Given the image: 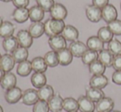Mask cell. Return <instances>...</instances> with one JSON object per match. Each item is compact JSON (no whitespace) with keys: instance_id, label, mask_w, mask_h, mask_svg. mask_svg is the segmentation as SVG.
Segmentation results:
<instances>
[{"instance_id":"5","label":"cell","mask_w":121,"mask_h":112,"mask_svg":"<svg viewBox=\"0 0 121 112\" xmlns=\"http://www.w3.org/2000/svg\"><path fill=\"white\" fill-rule=\"evenodd\" d=\"M50 16L51 18L57 20H63L64 21L68 16V10L65 6L61 3H54L53 8L50 10Z\"/></svg>"},{"instance_id":"20","label":"cell","mask_w":121,"mask_h":112,"mask_svg":"<svg viewBox=\"0 0 121 112\" xmlns=\"http://www.w3.org/2000/svg\"><path fill=\"white\" fill-rule=\"evenodd\" d=\"M86 46L88 50L100 52L104 49V42L98 36H90L86 40Z\"/></svg>"},{"instance_id":"30","label":"cell","mask_w":121,"mask_h":112,"mask_svg":"<svg viewBox=\"0 0 121 112\" xmlns=\"http://www.w3.org/2000/svg\"><path fill=\"white\" fill-rule=\"evenodd\" d=\"M13 57L16 63H22L23 61L27 60L28 58V50L24 47H17L14 51L13 52Z\"/></svg>"},{"instance_id":"42","label":"cell","mask_w":121,"mask_h":112,"mask_svg":"<svg viewBox=\"0 0 121 112\" xmlns=\"http://www.w3.org/2000/svg\"><path fill=\"white\" fill-rule=\"evenodd\" d=\"M112 81L114 83L117 85H121V70L115 71L112 74Z\"/></svg>"},{"instance_id":"13","label":"cell","mask_w":121,"mask_h":112,"mask_svg":"<svg viewBox=\"0 0 121 112\" xmlns=\"http://www.w3.org/2000/svg\"><path fill=\"white\" fill-rule=\"evenodd\" d=\"M61 35L64 37V39L67 41L73 42L78 40V36H79V31L72 25H66Z\"/></svg>"},{"instance_id":"33","label":"cell","mask_w":121,"mask_h":112,"mask_svg":"<svg viewBox=\"0 0 121 112\" xmlns=\"http://www.w3.org/2000/svg\"><path fill=\"white\" fill-rule=\"evenodd\" d=\"M105 67L100 60H96L93 63H91L89 65V72L91 73L92 75H100V74H104L105 71Z\"/></svg>"},{"instance_id":"24","label":"cell","mask_w":121,"mask_h":112,"mask_svg":"<svg viewBox=\"0 0 121 112\" xmlns=\"http://www.w3.org/2000/svg\"><path fill=\"white\" fill-rule=\"evenodd\" d=\"M31 66L32 70L36 73H45L47 70V68H48V65H47L45 59L40 57V56L35 57L32 59Z\"/></svg>"},{"instance_id":"9","label":"cell","mask_w":121,"mask_h":112,"mask_svg":"<svg viewBox=\"0 0 121 112\" xmlns=\"http://www.w3.org/2000/svg\"><path fill=\"white\" fill-rule=\"evenodd\" d=\"M22 102L26 106H32L35 105L40 100L38 95V91L35 89H27L22 92Z\"/></svg>"},{"instance_id":"15","label":"cell","mask_w":121,"mask_h":112,"mask_svg":"<svg viewBox=\"0 0 121 112\" xmlns=\"http://www.w3.org/2000/svg\"><path fill=\"white\" fill-rule=\"evenodd\" d=\"M15 60L13 55L9 54H4L1 58L0 61V68L3 70L4 73H9L13 70L15 65Z\"/></svg>"},{"instance_id":"37","label":"cell","mask_w":121,"mask_h":112,"mask_svg":"<svg viewBox=\"0 0 121 112\" xmlns=\"http://www.w3.org/2000/svg\"><path fill=\"white\" fill-rule=\"evenodd\" d=\"M33 112H49V107L48 101L44 100H39L33 106Z\"/></svg>"},{"instance_id":"38","label":"cell","mask_w":121,"mask_h":112,"mask_svg":"<svg viewBox=\"0 0 121 112\" xmlns=\"http://www.w3.org/2000/svg\"><path fill=\"white\" fill-rule=\"evenodd\" d=\"M111 32L115 35H121V21L120 20H115L111 22L108 23V26Z\"/></svg>"},{"instance_id":"49","label":"cell","mask_w":121,"mask_h":112,"mask_svg":"<svg viewBox=\"0 0 121 112\" xmlns=\"http://www.w3.org/2000/svg\"><path fill=\"white\" fill-rule=\"evenodd\" d=\"M1 58H2V55H1V54H0V61H1Z\"/></svg>"},{"instance_id":"32","label":"cell","mask_w":121,"mask_h":112,"mask_svg":"<svg viewBox=\"0 0 121 112\" xmlns=\"http://www.w3.org/2000/svg\"><path fill=\"white\" fill-rule=\"evenodd\" d=\"M97 36L104 42V43H109L111 40H113L114 34L111 30L109 29L108 26H102L98 30Z\"/></svg>"},{"instance_id":"28","label":"cell","mask_w":121,"mask_h":112,"mask_svg":"<svg viewBox=\"0 0 121 112\" xmlns=\"http://www.w3.org/2000/svg\"><path fill=\"white\" fill-rule=\"evenodd\" d=\"M38 95L40 100H44V101H49L51 99V97L54 95V88L50 85H45L42 87L39 88Z\"/></svg>"},{"instance_id":"6","label":"cell","mask_w":121,"mask_h":112,"mask_svg":"<svg viewBox=\"0 0 121 112\" xmlns=\"http://www.w3.org/2000/svg\"><path fill=\"white\" fill-rule=\"evenodd\" d=\"M101 11H102V19L106 23H110L117 19L118 13H117V9L115 8V7L114 5L109 3L105 8H102Z\"/></svg>"},{"instance_id":"47","label":"cell","mask_w":121,"mask_h":112,"mask_svg":"<svg viewBox=\"0 0 121 112\" xmlns=\"http://www.w3.org/2000/svg\"><path fill=\"white\" fill-rule=\"evenodd\" d=\"M0 112H3V107H2L1 106H0Z\"/></svg>"},{"instance_id":"45","label":"cell","mask_w":121,"mask_h":112,"mask_svg":"<svg viewBox=\"0 0 121 112\" xmlns=\"http://www.w3.org/2000/svg\"><path fill=\"white\" fill-rule=\"evenodd\" d=\"M0 1L4 2V3H8V2H11V1H13V0H0Z\"/></svg>"},{"instance_id":"3","label":"cell","mask_w":121,"mask_h":112,"mask_svg":"<svg viewBox=\"0 0 121 112\" xmlns=\"http://www.w3.org/2000/svg\"><path fill=\"white\" fill-rule=\"evenodd\" d=\"M86 16L87 19L91 22H99L102 19V11L100 8H97L95 5H87L85 9Z\"/></svg>"},{"instance_id":"14","label":"cell","mask_w":121,"mask_h":112,"mask_svg":"<svg viewBox=\"0 0 121 112\" xmlns=\"http://www.w3.org/2000/svg\"><path fill=\"white\" fill-rule=\"evenodd\" d=\"M12 17L17 23H24L29 18V9L26 8H17L13 11Z\"/></svg>"},{"instance_id":"4","label":"cell","mask_w":121,"mask_h":112,"mask_svg":"<svg viewBox=\"0 0 121 112\" xmlns=\"http://www.w3.org/2000/svg\"><path fill=\"white\" fill-rule=\"evenodd\" d=\"M22 97V89L17 86L13 87L9 90H7L5 93V100L8 104H16Z\"/></svg>"},{"instance_id":"51","label":"cell","mask_w":121,"mask_h":112,"mask_svg":"<svg viewBox=\"0 0 121 112\" xmlns=\"http://www.w3.org/2000/svg\"><path fill=\"white\" fill-rule=\"evenodd\" d=\"M73 112H78V111H73Z\"/></svg>"},{"instance_id":"43","label":"cell","mask_w":121,"mask_h":112,"mask_svg":"<svg viewBox=\"0 0 121 112\" xmlns=\"http://www.w3.org/2000/svg\"><path fill=\"white\" fill-rule=\"evenodd\" d=\"M92 4L102 9L106 5L109 4V0H92Z\"/></svg>"},{"instance_id":"36","label":"cell","mask_w":121,"mask_h":112,"mask_svg":"<svg viewBox=\"0 0 121 112\" xmlns=\"http://www.w3.org/2000/svg\"><path fill=\"white\" fill-rule=\"evenodd\" d=\"M108 50L114 56L121 55V42L117 39H113L108 43Z\"/></svg>"},{"instance_id":"7","label":"cell","mask_w":121,"mask_h":112,"mask_svg":"<svg viewBox=\"0 0 121 112\" xmlns=\"http://www.w3.org/2000/svg\"><path fill=\"white\" fill-rule=\"evenodd\" d=\"M69 49L71 51V53L73 54V57L76 58H82L85 54V52L88 50L86 44H84L83 42L79 41V40L71 42Z\"/></svg>"},{"instance_id":"1","label":"cell","mask_w":121,"mask_h":112,"mask_svg":"<svg viewBox=\"0 0 121 112\" xmlns=\"http://www.w3.org/2000/svg\"><path fill=\"white\" fill-rule=\"evenodd\" d=\"M65 26V23L63 20L49 18L45 22V34L49 37L61 35Z\"/></svg>"},{"instance_id":"11","label":"cell","mask_w":121,"mask_h":112,"mask_svg":"<svg viewBox=\"0 0 121 112\" xmlns=\"http://www.w3.org/2000/svg\"><path fill=\"white\" fill-rule=\"evenodd\" d=\"M78 101L81 112H93L96 109L94 101L90 100L86 96H81L78 98Z\"/></svg>"},{"instance_id":"29","label":"cell","mask_w":121,"mask_h":112,"mask_svg":"<svg viewBox=\"0 0 121 112\" xmlns=\"http://www.w3.org/2000/svg\"><path fill=\"white\" fill-rule=\"evenodd\" d=\"M31 70H32L31 62H30L28 60L19 63L17 68V73L21 77H27L31 73Z\"/></svg>"},{"instance_id":"44","label":"cell","mask_w":121,"mask_h":112,"mask_svg":"<svg viewBox=\"0 0 121 112\" xmlns=\"http://www.w3.org/2000/svg\"><path fill=\"white\" fill-rule=\"evenodd\" d=\"M4 73H5L3 72V70L1 69V68H0V82H1V80H2V78H3V75H4Z\"/></svg>"},{"instance_id":"8","label":"cell","mask_w":121,"mask_h":112,"mask_svg":"<svg viewBox=\"0 0 121 112\" xmlns=\"http://www.w3.org/2000/svg\"><path fill=\"white\" fill-rule=\"evenodd\" d=\"M17 39L18 44L20 46L24 47V48H30L33 44V37L30 35L28 30H19L17 34Z\"/></svg>"},{"instance_id":"35","label":"cell","mask_w":121,"mask_h":112,"mask_svg":"<svg viewBox=\"0 0 121 112\" xmlns=\"http://www.w3.org/2000/svg\"><path fill=\"white\" fill-rule=\"evenodd\" d=\"M98 59V52L91 50H87L82 57V61L84 64L89 66L91 63Z\"/></svg>"},{"instance_id":"39","label":"cell","mask_w":121,"mask_h":112,"mask_svg":"<svg viewBox=\"0 0 121 112\" xmlns=\"http://www.w3.org/2000/svg\"><path fill=\"white\" fill-rule=\"evenodd\" d=\"M39 7L42 8L45 12H50L51 8L54 5V0H35Z\"/></svg>"},{"instance_id":"2","label":"cell","mask_w":121,"mask_h":112,"mask_svg":"<svg viewBox=\"0 0 121 112\" xmlns=\"http://www.w3.org/2000/svg\"><path fill=\"white\" fill-rule=\"evenodd\" d=\"M48 43L51 50L55 52H59L67 47V40L62 35H57L49 37Z\"/></svg>"},{"instance_id":"10","label":"cell","mask_w":121,"mask_h":112,"mask_svg":"<svg viewBox=\"0 0 121 112\" xmlns=\"http://www.w3.org/2000/svg\"><path fill=\"white\" fill-rule=\"evenodd\" d=\"M115 102L110 97H103L96 104V110L98 112H110L113 111Z\"/></svg>"},{"instance_id":"17","label":"cell","mask_w":121,"mask_h":112,"mask_svg":"<svg viewBox=\"0 0 121 112\" xmlns=\"http://www.w3.org/2000/svg\"><path fill=\"white\" fill-rule=\"evenodd\" d=\"M64 99L59 94H55L48 101L49 111L51 112H61L63 110Z\"/></svg>"},{"instance_id":"16","label":"cell","mask_w":121,"mask_h":112,"mask_svg":"<svg viewBox=\"0 0 121 112\" xmlns=\"http://www.w3.org/2000/svg\"><path fill=\"white\" fill-rule=\"evenodd\" d=\"M109 80L107 77H105L104 74L100 75H93L90 79V86L92 87L99 88V89H103L108 85Z\"/></svg>"},{"instance_id":"12","label":"cell","mask_w":121,"mask_h":112,"mask_svg":"<svg viewBox=\"0 0 121 112\" xmlns=\"http://www.w3.org/2000/svg\"><path fill=\"white\" fill-rule=\"evenodd\" d=\"M16 84H17V78L15 76V74H13L11 72L5 73L1 82H0L1 87L4 90H9L13 87H15Z\"/></svg>"},{"instance_id":"41","label":"cell","mask_w":121,"mask_h":112,"mask_svg":"<svg viewBox=\"0 0 121 112\" xmlns=\"http://www.w3.org/2000/svg\"><path fill=\"white\" fill-rule=\"evenodd\" d=\"M13 3L16 8H26L29 5V0H13Z\"/></svg>"},{"instance_id":"31","label":"cell","mask_w":121,"mask_h":112,"mask_svg":"<svg viewBox=\"0 0 121 112\" xmlns=\"http://www.w3.org/2000/svg\"><path fill=\"white\" fill-rule=\"evenodd\" d=\"M63 109L67 112L78 111L79 110L78 101L73 97H66L63 102Z\"/></svg>"},{"instance_id":"25","label":"cell","mask_w":121,"mask_h":112,"mask_svg":"<svg viewBox=\"0 0 121 112\" xmlns=\"http://www.w3.org/2000/svg\"><path fill=\"white\" fill-rule=\"evenodd\" d=\"M30 82H31V84L33 85L34 87L38 88L39 89V88L42 87V86H44L45 85H46V82H47L46 76L45 75L44 73L35 72L31 75Z\"/></svg>"},{"instance_id":"48","label":"cell","mask_w":121,"mask_h":112,"mask_svg":"<svg viewBox=\"0 0 121 112\" xmlns=\"http://www.w3.org/2000/svg\"><path fill=\"white\" fill-rule=\"evenodd\" d=\"M110 112H121L120 111H110Z\"/></svg>"},{"instance_id":"19","label":"cell","mask_w":121,"mask_h":112,"mask_svg":"<svg viewBox=\"0 0 121 112\" xmlns=\"http://www.w3.org/2000/svg\"><path fill=\"white\" fill-rule=\"evenodd\" d=\"M45 17V11L38 5L33 6L29 9V18L33 22H41Z\"/></svg>"},{"instance_id":"26","label":"cell","mask_w":121,"mask_h":112,"mask_svg":"<svg viewBox=\"0 0 121 112\" xmlns=\"http://www.w3.org/2000/svg\"><path fill=\"white\" fill-rule=\"evenodd\" d=\"M18 45H19V44H18L17 39L13 35L8 37V38H4L3 41V47L5 51L8 53H13L17 48Z\"/></svg>"},{"instance_id":"21","label":"cell","mask_w":121,"mask_h":112,"mask_svg":"<svg viewBox=\"0 0 121 112\" xmlns=\"http://www.w3.org/2000/svg\"><path fill=\"white\" fill-rule=\"evenodd\" d=\"M28 31L33 38H40L45 33V23L41 22H33L29 26Z\"/></svg>"},{"instance_id":"27","label":"cell","mask_w":121,"mask_h":112,"mask_svg":"<svg viewBox=\"0 0 121 112\" xmlns=\"http://www.w3.org/2000/svg\"><path fill=\"white\" fill-rule=\"evenodd\" d=\"M15 31V26L12 22L8 21H5L3 22L2 26H0V37L8 38L13 36Z\"/></svg>"},{"instance_id":"40","label":"cell","mask_w":121,"mask_h":112,"mask_svg":"<svg viewBox=\"0 0 121 112\" xmlns=\"http://www.w3.org/2000/svg\"><path fill=\"white\" fill-rule=\"evenodd\" d=\"M112 67L114 68V69H115V71L121 70V55H115V57H114Z\"/></svg>"},{"instance_id":"22","label":"cell","mask_w":121,"mask_h":112,"mask_svg":"<svg viewBox=\"0 0 121 112\" xmlns=\"http://www.w3.org/2000/svg\"><path fill=\"white\" fill-rule=\"evenodd\" d=\"M58 57H59V64L62 66H68L72 63L73 55L69 50V49L65 48L60 51L57 52Z\"/></svg>"},{"instance_id":"46","label":"cell","mask_w":121,"mask_h":112,"mask_svg":"<svg viewBox=\"0 0 121 112\" xmlns=\"http://www.w3.org/2000/svg\"><path fill=\"white\" fill-rule=\"evenodd\" d=\"M3 18H2L1 17H0V26H2V24H3Z\"/></svg>"},{"instance_id":"34","label":"cell","mask_w":121,"mask_h":112,"mask_svg":"<svg viewBox=\"0 0 121 112\" xmlns=\"http://www.w3.org/2000/svg\"><path fill=\"white\" fill-rule=\"evenodd\" d=\"M44 59H45V62H46L48 67L54 68L59 64L58 53L55 51H54V50L47 52V53L45 55Z\"/></svg>"},{"instance_id":"23","label":"cell","mask_w":121,"mask_h":112,"mask_svg":"<svg viewBox=\"0 0 121 112\" xmlns=\"http://www.w3.org/2000/svg\"><path fill=\"white\" fill-rule=\"evenodd\" d=\"M86 96L92 101L97 102L100 99L105 97V93L103 92L102 89L90 86V87H87L86 89Z\"/></svg>"},{"instance_id":"18","label":"cell","mask_w":121,"mask_h":112,"mask_svg":"<svg viewBox=\"0 0 121 112\" xmlns=\"http://www.w3.org/2000/svg\"><path fill=\"white\" fill-rule=\"evenodd\" d=\"M114 56L112 53L107 49H103L98 53V60H100L106 68L112 67L114 60Z\"/></svg>"},{"instance_id":"50","label":"cell","mask_w":121,"mask_h":112,"mask_svg":"<svg viewBox=\"0 0 121 112\" xmlns=\"http://www.w3.org/2000/svg\"><path fill=\"white\" fill-rule=\"evenodd\" d=\"M120 9H121V3H120Z\"/></svg>"}]
</instances>
